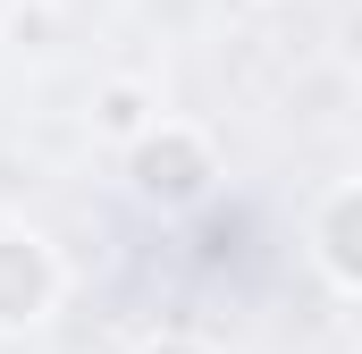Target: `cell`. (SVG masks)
Segmentation results:
<instances>
[{"label": "cell", "instance_id": "cell-1", "mask_svg": "<svg viewBox=\"0 0 362 354\" xmlns=\"http://www.w3.org/2000/svg\"><path fill=\"white\" fill-rule=\"evenodd\" d=\"M135 177H144V194H194L202 185V152L194 144H144V161H135Z\"/></svg>", "mask_w": 362, "mask_h": 354}, {"label": "cell", "instance_id": "cell-2", "mask_svg": "<svg viewBox=\"0 0 362 354\" xmlns=\"http://www.w3.org/2000/svg\"><path fill=\"white\" fill-rule=\"evenodd\" d=\"M329 253H337V270L362 278V202H346V211L329 219Z\"/></svg>", "mask_w": 362, "mask_h": 354}, {"label": "cell", "instance_id": "cell-3", "mask_svg": "<svg viewBox=\"0 0 362 354\" xmlns=\"http://www.w3.org/2000/svg\"><path fill=\"white\" fill-rule=\"evenodd\" d=\"M160 354H185V346H160Z\"/></svg>", "mask_w": 362, "mask_h": 354}]
</instances>
